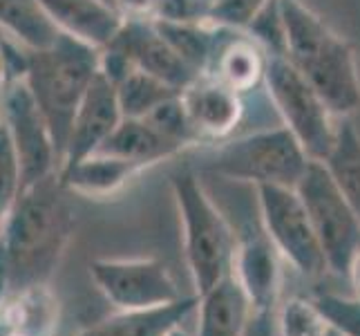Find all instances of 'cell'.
Masks as SVG:
<instances>
[{
  "label": "cell",
  "instance_id": "cell-13",
  "mask_svg": "<svg viewBox=\"0 0 360 336\" xmlns=\"http://www.w3.org/2000/svg\"><path fill=\"white\" fill-rule=\"evenodd\" d=\"M112 41L130 54L136 70L153 74L177 90H184L200 77L159 34L155 20H123Z\"/></svg>",
  "mask_w": 360,
  "mask_h": 336
},
{
  "label": "cell",
  "instance_id": "cell-23",
  "mask_svg": "<svg viewBox=\"0 0 360 336\" xmlns=\"http://www.w3.org/2000/svg\"><path fill=\"white\" fill-rule=\"evenodd\" d=\"M322 164L360 218V132L349 121L338 126L336 144Z\"/></svg>",
  "mask_w": 360,
  "mask_h": 336
},
{
  "label": "cell",
  "instance_id": "cell-31",
  "mask_svg": "<svg viewBox=\"0 0 360 336\" xmlns=\"http://www.w3.org/2000/svg\"><path fill=\"white\" fill-rule=\"evenodd\" d=\"M161 0H112L123 20H155Z\"/></svg>",
  "mask_w": 360,
  "mask_h": 336
},
{
  "label": "cell",
  "instance_id": "cell-29",
  "mask_svg": "<svg viewBox=\"0 0 360 336\" xmlns=\"http://www.w3.org/2000/svg\"><path fill=\"white\" fill-rule=\"evenodd\" d=\"M333 330L342 336H360V296L347 298L338 294H322L314 298Z\"/></svg>",
  "mask_w": 360,
  "mask_h": 336
},
{
  "label": "cell",
  "instance_id": "cell-9",
  "mask_svg": "<svg viewBox=\"0 0 360 336\" xmlns=\"http://www.w3.org/2000/svg\"><path fill=\"white\" fill-rule=\"evenodd\" d=\"M90 276L105 301L121 312L166 307L186 298L157 258H96L90 263Z\"/></svg>",
  "mask_w": 360,
  "mask_h": 336
},
{
  "label": "cell",
  "instance_id": "cell-30",
  "mask_svg": "<svg viewBox=\"0 0 360 336\" xmlns=\"http://www.w3.org/2000/svg\"><path fill=\"white\" fill-rule=\"evenodd\" d=\"M271 0H213L208 20L221 27L244 32Z\"/></svg>",
  "mask_w": 360,
  "mask_h": 336
},
{
  "label": "cell",
  "instance_id": "cell-14",
  "mask_svg": "<svg viewBox=\"0 0 360 336\" xmlns=\"http://www.w3.org/2000/svg\"><path fill=\"white\" fill-rule=\"evenodd\" d=\"M280 258L282 256L273 247L264 229L257 235L238 240L233 273L251 298L253 309H276L282 282Z\"/></svg>",
  "mask_w": 360,
  "mask_h": 336
},
{
  "label": "cell",
  "instance_id": "cell-2",
  "mask_svg": "<svg viewBox=\"0 0 360 336\" xmlns=\"http://www.w3.org/2000/svg\"><path fill=\"white\" fill-rule=\"evenodd\" d=\"M287 56L325 99L333 117H349L360 108V72L354 47L333 32L302 0H280Z\"/></svg>",
  "mask_w": 360,
  "mask_h": 336
},
{
  "label": "cell",
  "instance_id": "cell-25",
  "mask_svg": "<svg viewBox=\"0 0 360 336\" xmlns=\"http://www.w3.org/2000/svg\"><path fill=\"white\" fill-rule=\"evenodd\" d=\"M278 336H327L333 328L316 301L293 296L276 312Z\"/></svg>",
  "mask_w": 360,
  "mask_h": 336
},
{
  "label": "cell",
  "instance_id": "cell-17",
  "mask_svg": "<svg viewBox=\"0 0 360 336\" xmlns=\"http://www.w3.org/2000/svg\"><path fill=\"white\" fill-rule=\"evenodd\" d=\"M269 54L246 32L226 30L208 72L235 92H248L264 83Z\"/></svg>",
  "mask_w": 360,
  "mask_h": 336
},
{
  "label": "cell",
  "instance_id": "cell-28",
  "mask_svg": "<svg viewBox=\"0 0 360 336\" xmlns=\"http://www.w3.org/2000/svg\"><path fill=\"white\" fill-rule=\"evenodd\" d=\"M251 39L264 49L269 56L287 54V32H284V18L280 9V0L271 3L253 18V23L244 30Z\"/></svg>",
  "mask_w": 360,
  "mask_h": 336
},
{
  "label": "cell",
  "instance_id": "cell-20",
  "mask_svg": "<svg viewBox=\"0 0 360 336\" xmlns=\"http://www.w3.org/2000/svg\"><path fill=\"white\" fill-rule=\"evenodd\" d=\"M184 148L175 142L166 139L157 128H153L146 119H130L123 117L117 130L110 135V139L103 144L98 153H108L121 159L141 164L143 168H150L168 157H175Z\"/></svg>",
  "mask_w": 360,
  "mask_h": 336
},
{
  "label": "cell",
  "instance_id": "cell-12",
  "mask_svg": "<svg viewBox=\"0 0 360 336\" xmlns=\"http://www.w3.org/2000/svg\"><path fill=\"white\" fill-rule=\"evenodd\" d=\"M181 104L200 144L226 142L244 115L242 94L210 74H200L186 85Z\"/></svg>",
  "mask_w": 360,
  "mask_h": 336
},
{
  "label": "cell",
  "instance_id": "cell-7",
  "mask_svg": "<svg viewBox=\"0 0 360 336\" xmlns=\"http://www.w3.org/2000/svg\"><path fill=\"white\" fill-rule=\"evenodd\" d=\"M320 240L327 267L333 273H349L352 260L360 251V218L322 161H309L295 186Z\"/></svg>",
  "mask_w": 360,
  "mask_h": 336
},
{
  "label": "cell",
  "instance_id": "cell-5",
  "mask_svg": "<svg viewBox=\"0 0 360 336\" xmlns=\"http://www.w3.org/2000/svg\"><path fill=\"white\" fill-rule=\"evenodd\" d=\"M309 155L289 128L259 130L238 139H226L213 159L210 170L235 182L257 186L295 189L309 166Z\"/></svg>",
  "mask_w": 360,
  "mask_h": 336
},
{
  "label": "cell",
  "instance_id": "cell-19",
  "mask_svg": "<svg viewBox=\"0 0 360 336\" xmlns=\"http://www.w3.org/2000/svg\"><path fill=\"white\" fill-rule=\"evenodd\" d=\"M200 296H186L179 303L155 309H134V312H119L110 318L98 321L96 325L85 330L81 336H164L170 328L197 309Z\"/></svg>",
  "mask_w": 360,
  "mask_h": 336
},
{
  "label": "cell",
  "instance_id": "cell-6",
  "mask_svg": "<svg viewBox=\"0 0 360 336\" xmlns=\"http://www.w3.org/2000/svg\"><path fill=\"white\" fill-rule=\"evenodd\" d=\"M264 85L282 126L293 132L309 159L325 161L338 135L333 112L325 99L287 56H269Z\"/></svg>",
  "mask_w": 360,
  "mask_h": 336
},
{
  "label": "cell",
  "instance_id": "cell-10",
  "mask_svg": "<svg viewBox=\"0 0 360 336\" xmlns=\"http://www.w3.org/2000/svg\"><path fill=\"white\" fill-rule=\"evenodd\" d=\"M0 119L14 139L22 170V191L58 175V153L43 112L32 97L27 81H5L0 97ZM20 191V193H22Z\"/></svg>",
  "mask_w": 360,
  "mask_h": 336
},
{
  "label": "cell",
  "instance_id": "cell-22",
  "mask_svg": "<svg viewBox=\"0 0 360 336\" xmlns=\"http://www.w3.org/2000/svg\"><path fill=\"white\" fill-rule=\"evenodd\" d=\"M0 32L25 49H45L60 34L39 0H0Z\"/></svg>",
  "mask_w": 360,
  "mask_h": 336
},
{
  "label": "cell",
  "instance_id": "cell-11",
  "mask_svg": "<svg viewBox=\"0 0 360 336\" xmlns=\"http://www.w3.org/2000/svg\"><path fill=\"white\" fill-rule=\"evenodd\" d=\"M121 119L123 112L119 106L117 85H112L101 74H96V79L83 97L77 115H74L58 173L72 168L81 159L101 151L103 144L110 139V135L117 130Z\"/></svg>",
  "mask_w": 360,
  "mask_h": 336
},
{
  "label": "cell",
  "instance_id": "cell-8",
  "mask_svg": "<svg viewBox=\"0 0 360 336\" xmlns=\"http://www.w3.org/2000/svg\"><path fill=\"white\" fill-rule=\"evenodd\" d=\"M257 206L262 229L273 247L302 276H322L327 258L295 189L289 186H257Z\"/></svg>",
  "mask_w": 360,
  "mask_h": 336
},
{
  "label": "cell",
  "instance_id": "cell-27",
  "mask_svg": "<svg viewBox=\"0 0 360 336\" xmlns=\"http://www.w3.org/2000/svg\"><path fill=\"white\" fill-rule=\"evenodd\" d=\"M148 123H150L153 128H157L161 135L166 137V139L175 142L177 146H181L184 151L188 146H197L200 139H197V135L191 126V119L186 115L184 110V104H181V94L170 99V101L161 104L157 110H153L150 115L143 117Z\"/></svg>",
  "mask_w": 360,
  "mask_h": 336
},
{
  "label": "cell",
  "instance_id": "cell-24",
  "mask_svg": "<svg viewBox=\"0 0 360 336\" xmlns=\"http://www.w3.org/2000/svg\"><path fill=\"white\" fill-rule=\"evenodd\" d=\"M179 94L181 90L172 88L166 81H161L143 70H134L128 79H123L117 85L121 112H123V117H130V119H143L150 115L153 110H157L161 104H166Z\"/></svg>",
  "mask_w": 360,
  "mask_h": 336
},
{
  "label": "cell",
  "instance_id": "cell-32",
  "mask_svg": "<svg viewBox=\"0 0 360 336\" xmlns=\"http://www.w3.org/2000/svg\"><path fill=\"white\" fill-rule=\"evenodd\" d=\"M244 336H278L276 309H255L246 325Z\"/></svg>",
  "mask_w": 360,
  "mask_h": 336
},
{
  "label": "cell",
  "instance_id": "cell-21",
  "mask_svg": "<svg viewBox=\"0 0 360 336\" xmlns=\"http://www.w3.org/2000/svg\"><path fill=\"white\" fill-rule=\"evenodd\" d=\"M0 318L20 336H54L58 328V298L47 285L20 290L0 307Z\"/></svg>",
  "mask_w": 360,
  "mask_h": 336
},
{
  "label": "cell",
  "instance_id": "cell-4",
  "mask_svg": "<svg viewBox=\"0 0 360 336\" xmlns=\"http://www.w3.org/2000/svg\"><path fill=\"white\" fill-rule=\"evenodd\" d=\"M170 186L181 222L186 265L200 296L233 273L238 238L193 173H179Z\"/></svg>",
  "mask_w": 360,
  "mask_h": 336
},
{
  "label": "cell",
  "instance_id": "cell-36",
  "mask_svg": "<svg viewBox=\"0 0 360 336\" xmlns=\"http://www.w3.org/2000/svg\"><path fill=\"white\" fill-rule=\"evenodd\" d=\"M105 3H110V5H112V0H105ZM115 7V5H112Z\"/></svg>",
  "mask_w": 360,
  "mask_h": 336
},
{
  "label": "cell",
  "instance_id": "cell-34",
  "mask_svg": "<svg viewBox=\"0 0 360 336\" xmlns=\"http://www.w3.org/2000/svg\"><path fill=\"white\" fill-rule=\"evenodd\" d=\"M164 336H188V334H186V330L181 328V323H179V325H175V328H170Z\"/></svg>",
  "mask_w": 360,
  "mask_h": 336
},
{
  "label": "cell",
  "instance_id": "cell-26",
  "mask_svg": "<svg viewBox=\"0 0 360 336\" xmlns=\"http://www.w3.org/2000/svg\"><path fill=\"white\" fill-rule=\"evenodd\" d=\"M22 191V170L16 146L7 126L0 119V220H3L11 206L16 204Z\"/></svg>",
  "mask_w": 360,
  "mask_h": 336
},
{
  "label": "cell",
  "instance_id": "cell-37",
  "mask_svg": "<svg viewBox=\"0 0 360 336\" xmlns=\"http://www.w3.org/2000/svg\"><path fill=\"white\" fill-rule=\"evenodd\" d=\"M9 336H20V334H14V332H11V334H9Z\"/></svg>",
  "mask_w": 360,
  "mask_h": 336
},
{
  "label": "cell",
  "instance_id": "cell-16",
  "mask_svg": "<svg viewBox=\"0 0 360 336\" xmlns=\"http://www.w3.org/2000/svg\"><path fill=\"white\" fill-rule=\"evenodd\" d=\"M253 303L235 273L200 294L197 336H244L253 316Z\"/></svg>",
  "mask_w": 360,
  "mask_h": 336
},
{
  "label": "cell",
  "instance_id": "cell-35",
  "mask_svg": "<svg viewBox=\"0 0 360 336\" xmlns=\"http://www.w3.org/2000/svg\"><path fill=\"white\" fill-rule=\"evenodd\" d=\"M327 336H342V334H340V332H338V330H331V332H329V334H327Z\"/></svg>",
  "mask_w": 360,
  "mask_h": 336
},
{
  "label": "cell",
  "instance_id": "cell-3",
  "mask_svg": "<svg viewBox=\"0 0 360 336\" xmlns=\"http://www.w3.org/2000/svg\"><path fill=\"white\" fill-rule=\"evenodd\" d=\"M98 74V49L58 34V39L45 49H27V81L32 97L54 137L58 153V168L65 153L72 121L85 92Z\"/></svg>",
  "mask_w": 360,
  "mask_h": 336
},
{
  "label": "cell",
  "instance_id": "cell-33",
  "mask_svg": "<svg viewBox=\"0 0 360 336\" xmlns=\"http://www.w3.org/2000/svg\"><path fill=\"white\" fill-rule=\"evenodd\" d=\"M347 276L352 278L354 287H356V294L360 296V251H358L356 258L352 260V267H349V273H347Z\"/></svg>",
  "mask_w": 360,
  "mask_h": 336
},
{
  "label": "cell",
  "instance_id": "cell-1",
  "mask_svg": "<svg viewBox=\"0 0 360 336\" xmlns=\"http://www.w3.org/2000/svg\"><path fill=\"white\" fill-rule=\"evenodd\" d=\"M63 191L58 175L47 178L25 189L0 220L14 294L47 285L65 254L74 231V213L63 200Z\"/></svg>",
  "mask_w": 360,
  "mask_h": 336
},
{
  "label": "cell",
  "instance_id": "cell-18",
  "mask_svg": "<svg viewBox=\"0 0 360 336\" xmlns=\"http://www.w3.org/2000/svg\"><path fill=\"white\" fill-rule=\"evenodd\" d=\"M143 170L146 168L141 164H134V161L108 153H94L72 168L58 173V180L65 191L103 200V197H112L123 191Z\"/></svg>",
  "mask_w": 360,
  "mask_h": 336
},
{
  "label": "cell",
  "instance_id": "cell-15",
  "mask_svg": "<svg viewBox=\"0 0 360 336\" xmlns=\"http://www.w3.org/2000/svg\"><path fill=\"white\" fill-rule=\"evenodd\" d=\"M39 3L60 34H68L96 49L112 41L123 25L119 11L105 0H39Z\"/></svg>",
  "mask_w": 360,
  "mask_h": 336
}]
</instances>
